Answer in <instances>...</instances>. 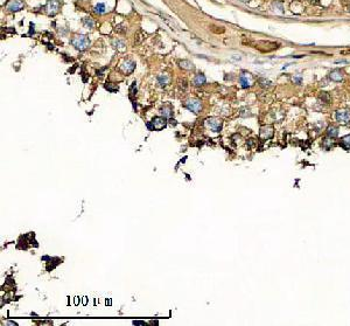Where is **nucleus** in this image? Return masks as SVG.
<instances>
[{"mask_svg":"<svg viewBox=\"0 0 350 326\" xmlns=\"http://www.w3.org/2000/svg\"><path fill=\"white\" fill-rule=\"evenodd\" d=\"M71 43L72 46L75 47L77 50H85L90 46V40L86 35H83V34H80V35H75L72 39H71Z\"/></svg>","mask_w":350,"mask_h":326,"instance_id":"obj_1","label":"nucleus"},{"mask_svg":"<svg viewBox=\"0 0 350 326\" xmlns=\"http://www.w3.org/2000/svg\"><path fill=\"white\" fill-rule=\"evenodd\" d=\"M185 107H186L189 111L194 112V113H199V112L201 111V109H202V103L197 98H189L188 101H186Z\"/></svg>","mask_w":350,"mask_h":326,"instance_id":"obj_2","label":"nucleus"},{"mask_svg":"<svg viewBox=\"0 0 350 326\" xmlns=\"http://www.w3.org/2000/svg\"><path fill=\"white\" fill-rule=\"evenodd\" d=\"M60 7H61L60 0H49L48 3H47V5H46V12H47L48 15L53 17V15L58 13Z\"/></svg>","mask_w":350,"mask_h":326,"instance_id":"obj_3","label":"nucleus"},{"mask_svg":"<svg viewBox=\"0 0 350 326\" xmlns=\"http://www.w3.org/2000/svg\"><path fill=\"white\" fill-rule=\"evenodd\" d=\"M335 118L338 123H342V124H348L350 122V110L348 109H342V110H338L335 113Z\"/></svg>","mask_w":350,"mask_h":326,"instance_id":"obj_4","label":"nucleus"},{"mask_svg":"<svg viewBox=\"0 0 350 326\" xmlns=\"http://www.w3.org/2000/svg\"><path fill=\"white\" fill-rule=\"evenodd\" d=\"M205 124H207V126H208L211 131H214V132H219L222 129V121L219 118H216V117H213V118L207 119Z\"/></svg>","mask_w":350,"mask_h":326,"instance_id":"obj_5","label":"nucleus"},{"mask_svg":"<svg viewBox=\"0 0 350 326\" xmlns=\"http://www.w3.org/2000/svg\"><path fill=\"white\" fill-rule=\"evenodd\" d=\"M167 118L164 116H158V117H154L153 119H152V125H153V129L154 130H162L164 128H166V125H167V121H166Z\"/></svg>","mask_w":350,"mask_h":326,"instance_id":"obj_6","label":"nucleus"},{"mask_svg":"<svg viewBox=\"0 0 350 326\" xmlns=\"http://www.w3.org/2000/svg\"><path fill=\"white\" fill-rule=\"evenodd\" d=\"M23 7H25V5H23L21 0H9L7 5H6V8L11 11V12H18V11L23 8Z\"/></svg>","mask_w":350,"mask_h":326,"instance_id":"obj_7","label":"nucleus"},{"mask_svg":"<svg viewBox=\"0 0 350 326\" xmlns=\"http://www.w3.org/2000/svg\"><path fill=\"white\" fill-rule=\"evenodd\" d=\"M239 83L242 84V88H249L252 84V76L249 73H242L239 75Z\"/></svg>","mask_w":350,"mask_h":326,"instance_id":"obj_8","label":"nucleus"},{"mask_svg":"<svg viewBox=\"0 0 350 326\" xmlns=\"http://www.w3.org/2000/svg\"><path fill=\"white\" fill-rule=\"evenodd\" d=\"M120 68H121V70H123L125 74H131V73H133L134 68H136V63L133 62V61H131V60H126V61H124V62L121 63Z\"/></svg>","mask_w":350,"mask_h":326,"instance_id":"obj_9","label":"nucleus"},{"mask_svg":"<svg viewBox=\"0 0 350 326\" xmlns=\"http://www.w3.org/2000/svg\"><path fill=\"white\" fill-rule=\"evenodd\" d=\"M329 78L332 81H334V82H341V81L343 80V74H342V72L340 69H334V70H332L330 74H329Z\"/></svg>","mask_w":350,"mask_h":326,"instance_id":"obj_10","label":"nucleus"},{"mask_svg":"<svg viewBox=\"0 0 350 326\" xmlns=\"http://www.w3.org/2000/svg\"><path fill=\"white\" fill-rule=\"evenodd\" d=\"M260 136L264 139H270L273 136V128L272 126H264L260 129Z\"/></svg>","mask_w":350,"mask_h":326,"instance_id":"obj_11","label":"nucleus"},{"mask_svg":"<svg viewBox=\"0 0 350 326\" xmlns=\"http://www.w3.org/2000/svg\"><path fill=\"white\" fill-rule=\"evenodd\" d=\"M161 18H162V20H164L165 23H167L172 29H175V31H179V26H177L176 23H174V20L170 17H168L167 14H162L161 13Z\"/></svg>","mask_w":350,"mask_h":326,"instance_id":"obj_12","label":"nucleus"},{"mask_svg":"<svg viewBox=\"0 0 350 326\" xmlns=\"http://www.w3.org/2000/svg\"><path fill=\"white\" fill-rule=\"evenodd\" d=\"M158 82H159L160 85L166 87L167 84H169V82H170V77H169L167 74H160V75L158 76Z\"/></svg>","mask_w":350,"mask_h":326,"instance_id":"obj_13","label":"nucleus"},{"mask_svg":"<svg viewBox=\"0 0 350 326\" xmlns=\"http://www.w3.org/2000/svg\"><path fill=\"white\" fill-rule=\"evenodd\" d=\"M112 46L115 47L116 49L119 50V52H125L126 50V46H125L124 41L121 40H113L112 41Z\"/></svg>","mask_w":350,"mask_h":326,"instance_id":"obj_14","label":"nucleus"},{"mask_svg":"<svg viewBox=\"0 0 350 326\" xmlns=\"http://www.w3.org/2000/svg\"><path fill=\"white\" fill-rule=\"evenodd\" d=\"M205 81H207V78H205V76L203 75V74H197V75L194 77V84L195 85H203L204 83H205Z\"/></svg>","mask_w":350,"mask_h":326,"instance_id":"obj_15","label":"nucleus"},{"mask_svg":"<svg viewBox=\"0 0 350 326\" xmlns=\"http://www.w3.org/2000/svg\"><path fill=\"white\" fill-rule=\"evenodd\" d=\"M327 134H328L329 138H335L338 136V128L337 126H329L328 130H327Z\"/></svg>","mask_w":350,"mask_h":326,"instance_id":"obj_16","label":"nucleus"},{"mask_svg":"<svg viewBox=\"0 0 350 326\" xmlns=\"http://www.w3.org/2000/svg\"><path fill=\"white\" fill-rule=\"evenodd\" d=\"M179 66H180L182 69H186V70H191V69L194 68V64H193L190 61H188V60H182V61H180V62H179Z\"/></svg>","mask_w":350,"mask_h":326,"instance_id":"obj_17","label":"nucleus"},{"mask_svg":"<svg viewBox=\"0 0 350 326\" xmlns=\"http://www.w3.org/2000/svg\"><path fill=\"white\" fill-rule=\"evenodd\" d=\"M160 112H161V115L164 117H166V118H169V117L173 116V109L170 107H164L161 108V110H160Z\"/></svg>","mask_w":350,"mask_h":326,"instance_id":"obj_18","label":"nucleus"},{"mask_svg":"<svg viewBox=\"0 0 350 326\" xmlns=\"http://www.w3.org/2000/svg\"><path fill=\"white\" fill-rule=\"evenodd\" d=\"M341 146L344 150H350V134H347L341 139Z\"/></svg>","mask_w":350,"mask_h":326,"instance_id":"obj_19","label":"nucleus"},{"mask_svg":"<svg viewBox=\"0 0 350 326\" xmlns=\"http://www.w3.org/2000/svg\"><path fill=\"white\" fill-rule=\"evenodd\" d=\"M95 13H97V14L105 13V5L103 4V3H99V4L96 5V6H95Z\"/></svg>","mask_w":350,"mask_h":326,"instance_id":"obj_20","label":"nucleus"},{"mask_svg":"<svg viewBox=\"0 0 350 326\" xmlns=\"http://www.w3.org/2000/svg\"><path fill=\"white\" fill-rule=\"evenodd\" d=\"M332 139L333 138H326L323 142H322V146H323L326 150H329V148L333 146V140H332Z\"/></svg>","mask_w":350,"mask_h":326,"instance_id":"obj_21","label":"nucleus"},{"mask_svg":"<svg viewBox=\"0 0 350 326\" xmlns=\"http://www.w3.org/2000/svg\"><path fill=\"white\" fill-rule=\"evenodd\" d=\"M83 23H84L85 27H88V28H93V20L91 18H84L83 19Z\"/></svg>","mask_w":350,"mask_h":326,"instance_id":"obj_22","label":"nucleus"},{"mask_svg":"<svg viewBox=\"0 0 350 326\" xmlns=\"http://www.w3.org/2000/svg\"><path fill=\"white\" fill-rule=\"evenodd\" d=\"M319 98L324 103H329V101H330V97H329V95L327 93H321Z\"/></svg>","mask_w":350,"mask_h":326,"instance_id":"obj_23","label":"nucleus"},{"mask_svg":"<svg viewBox=\"0 0 350 326\" xmlns=\"http://www.w3.org/2000/svg\"><path fill=\"white\" fill-rule=\"evenodd\" d=\"M259 84L262 85L263 88H269L271 85V82L269 80H265V78H260L259 80Z\"/></svg>","mask_w":350,"mask_h":326,"instance_id":"obj_24","label":"nucleus"},{"mask_svg":"<svg viewBox=\"0 0 350 326\" xmlns=\"http://www.w3.org/2000/svg\"><path fill=\"white\" fill-rule=\"evenodd\" d=\"M134 325H145V322H139V320H134L133 322Z\"/></svg>","mask_w":350,"mask_h":326,"instance_id":"obj_25","label":"nucleus"},{"mask_svg":"<svg viewBox=\"0 0 350 326\" xmlns=\"http://www.w3.org/2000/svg\"><path fill=\"white\" fill-rule=\"evenodd\" d=\"M309 3L313 5H318L320 3V0H309Z\"/></svg>","mask_w":350,"mask_h":326,"instance_id":"obj_26","label":"nucleus"},{"mask_svg":"<svg viewBox=\"0 0 350 326\" xmlns=\"http://www.w3.org/2000/svg\"><path fill=\"white\" fill-rule=\"evenodd\" d=\"M74 304H75V305H78V304H80V298H78V297H75V300H74Z\"/></svg>","mask_w":350,"mask_h":326,"instance_id":"obj_27","label":"nucleus"},{"mask_svg":"<svg viewBox=\"0 0 350 326\" xmlns=\"http://www.w3.org/2000/svg\"><path fill=\"white\" fill-rule=\"evenodd\" d=\"M82 303H83V305H86V303H88V298H86V297H83V300H82Z\"/></svg>","mask_w":350,"mask_h":326,"instance_id":"obj_28","label":"nucleus"},{"mask_svg":"<svg viewBox=\"0 0 350 326\" xmlns=\"http://www.w3.org/2000/svg\"><path fill=\"white\" fill-rule=\"evenodd\" d=\"M294 81H295V82H298V83H300V82H301V78L297 77V78H294Z\"/></svg>","mask_w":350,"mask_h":326,"instance_id":"obj_29","label":"nucleus"},{"mask_svg":"<svg viewBox=\"0 0 350 326\" xmlns=\"http://www.w3.org/2000/svg\"><path fill=\"white\" fill-rule=\"evenodd\" d=\"M107 304H109V305H110V304H111V300H110V299H109V300L106 299V305H107Z\"/></svg>","mask_w":350,"mask_h":326,"instance_id":"obj_30","label":"nucleus"},{"mask_svg":"<svg viewBox=\"0 0 350 326\" xmlns=\"http://www.w3.org/2000/svg\"><path fill=\"white\" fill-rule=\"evenodd\" d=\"M240 1H243V3H248V1H250V0H240Z\"/></svg>","mask_w":350,"mask_h":326,"instance_id":"obj_31","label":"nucleus"},{"mask_svg":"<svg viewBox=\"0 0 350 326\" xmlns=\"http://www.w3.org/2000/svg\"><path fill=\"white\" fill-rule=\"evenodd\" d=\"M348 11H349V12H350V5H349V7H348Z\"/></svg>","mask_w":350,"mask_h":326,"instance_id":"obj_32","label":"nucleus"}]
</instances>
